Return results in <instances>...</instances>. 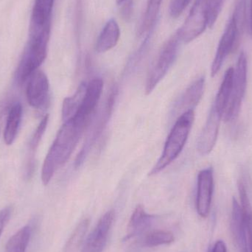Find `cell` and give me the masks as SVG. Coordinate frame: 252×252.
Returning <instances> with one entry per match:
<instances>
[{"mask_svg": "<svg viewBox=\"0 0 252 252\" xmlns=\"http://www.w3.org/2000/svg\"><path fill=\"white\" fill-rule=\"evenodd\" d=\"M195 119L194 110H189L178 117L164 144L162 154L150 175L162 171L180 155L189 137Z\"/></svg>", "mask_w": 252, "mask_h": 252, "instance_id": "obj_3", "label": "cell"}, {"mask_svg": "<svg viewBox=\"0 0 252 252\" xmlns=\"http://www.w3.org/2000/svg\"><path fill=\"white\" fill-rule=\"evenodd\" d=\"M103 81L100 78H93L87 84L85 94L78 112L73 118L74 121L85 127L91 122L92 117L100 100L103 93Z\"/></svg>", "mask_w": 252, "mask_h": 252, "instance_id": "obj_8", "label": "cell"}, {"mask_svg": "<svg viewBox=\"0 0 252 252\" xmlns=\"http://www.w3.org/2000/svg\"><path fill=\"white\" fill-rule=\"evenodd\" d=\"M214 190V172L207 167L198 173L197 179L196 209L201 217L207 218L211 209Z\"/></svg>", "mask_w": 252, "mask_h": 252, "instance_id": "obj_10", "label": "cell"}, {"mask_svg": "<svg viewBox=\"0 0 252 252\" xmlns=\"http://www.w3.org/2000/svg\"><path fill=\"white\" fill-rule=\"evenodd\" d=\"M126 0H116L117 4H122V3H124V1H126Z\"/></svg>", "mask_w": 252, "mask_h": 252, "instance_id": "obj_36", "label": "cell"}, {"mask_svg": "<svg viewBox=\"0 0 252 252\" xmlns=\"http://www.w3.org/2000/svg\"><path fill=\"white\" fill-rule=\"evenodd\" d=\"M121 37V29L115 19H112L106 24L97 38L95 50L98 53H106L118 44Z\"/></svg>", "mask_w": 252, "mask_h": 252, "instance_id": "obj_17", "label": "cell"}, {"mask_svg": "<svg viewBox=\"0 0 252 252\" xmlns=\"http://www.w3.org/2000/svg\"><path fill=\"white\" fill-rule=\"evenodd\" d=\"M182 42L179 32H176L163 46L148 73L145 84V93L149 94L164 78L177 58Z\"/></svg>", "mask_w": 252, "mask_h": 252, "instance_id": "obj_4", "label": "cell"}, {"mask_svg": "<svg viewBox=\"0 0 252 252\" xmlns=\"http://www.w3.org/2000/svg\"><path fill=\"white\" fill-rule=\"evenodd\" d=\"M29 78L26 90L28 103L34 109H44L48 104L50 99L48 78L44 72L38 69Z\"/></svg>", "mask_w": 252, "mask_h": 252, "instance_id": "obj_9", "label": "cell"}, {"mask_svg": "<svg viewBox=\"0 0 252 252\" xmlns=\"http://www.w3.org/2000/svg\"><path fill=\"white\" fill-rule=\"evenodd\" d=\"M12 213H13V207L11 206L4 207L0 211V237L2 234L6 224L10 220Z\"/></svg>", "mask_w": 252, "mask_h": 252, "instance_id": "obj_31", "label": "cell"}, {"mask_svg": "<svg viewBox=\"0 0 252 252\" xmlns=\"http://www.w3.org/2000/svg\"><path fill=\"white\" fill-rule=\"evenodd\" d=\"M238 191H239L241 207L242 210L244 224L247 231V239H248L249 252H252V206L248 192L245 185L242 182H238Z\"/></svg>", "mask_w": 252, "mask_h": 252, "instance_id": "obj_22", "label": "cell"}, {"mask_svg": "<svg viewBox=\"0 0 252 252\" xmlns=\"http://www.w3.org/2000/svg\"><path fill=\"white\" fill-rule=\"evenodd\" d=\"M87 84L82 83L80 84L75 94L71 97H66L63 100L62 106V120L63 122L72 119L76 115L82 103L85 94Z\"/></svg>", "mask_w": 252, "mask_h": 252, "instance_id": "obj_23", "label": "cell"}, {"mask_svg": "<svg viewBox=\"0 0 252 252\" xmlns=\"http://www.w3.org/2000/svg\"><path fill=\"white\" fill-rule=\"evenodd\" d=\"M234 68L230 67L225 72L221 85L219 89L213 106L223 118V113L230 99L233 84Z\"/></svg>", "mask_w": 252, "mask_h": 252, "instance_id": "obj_20", "label": "cell"}, {"mask_svg": "<svg viewBox=\"0 0 252 252\" xmlns=\"http://www.w3.org/2000/svg\"><path fill=\"white\" fill-rule=\"evenodd\" d=\"M115 217V212L110 210L100 219L93 232L86 240L81 252H103L106 247Z\"/></svg>", "mask_w": 252, "mask_h": 252, "instance_id": "obj_11", "label": "cell"}, {"mask_svg": "<svg viewBox=\"0 0 252 252\" xmlns=\"http://www.w3.org/2000/svg\"><path fill=\"white\" fill-rule=\"evenodd\" d=\"M175 238L173 233L168 231L153 230L148 231L142 235L140 244L142 247H158L161 245H167L174 242Z\"/></svg>", "mask_w": 252, "mask_h": 252, "instance_id": "obj_25", "label": "cell"}, {"mask_svg": "<svg viewBox=\"0 0 252 252\" xmlns=\"http://www.w3.org/2000/svg\"><path fill=\"white\" fill-rule=\"evenodd\" d=\"M207 26L208 16L206 0H196L185 23L178 31L181 41L186 44L191 42L201 35Z\"/></svg>", "mask_w": 252, "mask_h": 252, "instance_id": "obj_7", "label": "cell"}, {"mask_svg": "<svg viewBox=\"0 0 252 252\" xmlns=\"http://www.w3.org/2000/svg\"><path fill=\"white\" fill-rule=\"evenodd\" d=\"M154 220L155 216L147 213L142 205L137 206L129 220L125 241L146 233L152 226Z\"/></svg>", "mask_w": 252, "mask_h": 252, "instance_id": "obj_16", "label": "cell"}, {"mask_svg": "<svg viewBox=\"0 0 252 252\" xmlns=\"http://www.w3.org/2000/svg\"><path fill=\"white\" fill-rule=\"evenodd\" d=\"M204 87H205L204 77H201L194 81L176 102L172 112V116L179 115V117L185 112L194 110L202 97Z\"/></svg>", "mask_w": 252, "mask_h": 252, "instance_id": "obj_14", "label": "cell"}, {"mask_svg": "<svg viewBox=\"0 0 252 252\" xmlns=\"http://www.w3.org/2000/svg\"><path fill=\"white\" fill-rule=\"evenodd\" d=\"M240 40L237 35L236 29L232 19H230L224 32L219 41V47L211 66V76L214 77L221 69L225 59L239 46Z\"/></svg>", "mask_w": 252, "mask_h": 252, "instance_id": "obj_12", "label": "cell"}, {"mask_svg": "<svg viewBox=\"0 0 252 252\" xmlns=\"http://www.w3.org/2000/svg\"><path fill=\"white\" fill-rule=\"evenodd\" d=\"M210 252H227L226 244L223 241H218Z\"/></svg>", "mask_w": 252, "mask_h": 252, "instance_id": "obj_33", "label": "cell"}, {"mask_svg": "<svg viewBox=\"0 0 252 252\" xmlns=\"http://www.w3.org/2000/svg\"><path fill=\"white\" fill-rule=\"evenodd\" d=\"M22 118V107L21 103H15L9 109L7 122L4 132L6 145H12L16 139L20 127Z\"/></svg>", "mask_w": 252, "mask_h": 252, "instance_id": "obj_19", "label": "cell"}, {"mask_svg": "<svg viewBox=\"0 0 252 252\" xmlns=\"http://www.w3.org/2000/svg\"><path fill=\"white\" fill-rule=\"evenodd\" d=\"M247 84V59L244 52L238 58L236 68L234 69L232 94L223 115L226 122H232L239 116L241 106L246 94Z\"/></svg>", "mask_w": 252, "mask_h": 252, "instance_id": "obj_6", "label": "cell"}, {"mask_svg": "<svg viewBox=\"0 0 252 252\" xmlns=\"http://www.w3.org/2000/svg\"><path fill=\"white\" fill-rule=\"evenodd\" d=\"M132 12H133V1H128L123 7L122 10H121V15L126 21H127L130 19Z\"/></svg>", "mask_w": 252, "mask_h": 252, "instance_id": "obj_32", "label": "cell"}, {"mask_svg": "<svg viewBox=\"0 0 252 252\" xmlns=\"http://www.w3.org/2000/svg\"><path fill=\"white\" fill-rule=\"evenodd\" d=\"M49 122V115L44 117L36 130L31 136V140L28 145V161L26 165V176L28 179H31L33 174L35 165V154L39 146L40 142L42 139L43 135L45 133L47 124Z\"/></svg>", "mask_w": 252, "mask_h": 252, "instance_id": "obj_18", "label": "cell"}, {"mask_svg": "<svg viewBox=\"0 0 252 252\" xmlns=\"http://www.w3.org/2000/svg\"><path fill=\"white\" fill-rule=\"evenodd\" d=\"M230 227L237 252H250L242 210L241 205L235 198L232 200Z\"/></svg>", "mask_w": 252, "mask_h": 252, "instance_id": "obj_15", "label": "cell"}, {"mask_svg": "<svg viewBox=\"0 0 252 252\" xmlns=\"http://www.w3.org/2000/svg\"><path fill=\"white\" fill-rule=\"evenodd\" d=\"M250 28L252 34V0H250Z\"/></svg>", "mask_w": 252, "mask_h": 252, "instance_id": "obj_35", "label": "cell"}, {"mask_svg": "<svg viewBox=\"0 0 252 252\" xmlns=\"http://www.w3.org/2000/svg\"><path fill=\"white\" fill-rule=\"evenodd\" d=\"M85 129L72 119L63 123L43 164L41 180L44 185L50 183L55 173L70 158Z\"/></svg>", "mask_w": 252, "mask_h": 252, "instance_id": "obj_1", "label": "cell"}, {"mask_svg": "<svg viewBox=\"0 0 252 252\" xmlns=\"http://www.w3.org/2000/svg\"><path fill=\"white\" fill-rule=\"evenodd\" d=\"M90 225V220L84 219L80 222L79 224L75 228L64 247V252H75L79 248L84 241V237L87 233Z\"/></svg>", "mask_w": 252, "mask_h": 252, "instance_id": "obj_28", "label": "cell"}, {"mask_svg": "<svg viewBox=\"0 0 252 252\" xmlns=\"http://www.w3.org/2000/svg\"><path fill=\"white\" fill-rule=\"evenodd\" d=\"M223 1V0H206L209 28H213L216 23L221 10Z\"/></svg>", "mask_w": 252, "mask_h": 252, "instance_id": "obj_29", "label": "cell"}, {"mask_svg": "<svg viewBox=\"0 0 252 252\" xmlns=\"http://www.w3.org/2000/svg\"><path fill=\"white\" fill-rule=\"evenodd\" d=\"M118 89L115 87H112L109 96L106 98L103 106L100 108L98 113L96 115L93 124L90 126V130L87 133V138L84 142V146L81 148L75 160V167H78L84 162V159L87 158L89 153L97 142V139L106 127L109 118L113 110L114 104L115 103L117 96H118Z\"/></svg>", "mask_w": 252, "mask_h": 252, "instance_id": "obj_5", "label": "cell"}, {"mask_svg": "<svg viewBox=\"0 0 252 252\" xmlns=\"http://www.w3.org/2000/svg\"><path fill=\"white\" fill-rule=\"evenodd\" d=\"M51 22L41 28H30L29 38L15 73L19 84L25 83L42 64L47 54Z\"/></svg>", "mask_w": 252, "mask_h": 252, "instance_id": "obj_2", "label": "cell"}, {"mask_svg": "<svg viewBox=\"0 0 252 252\" xmlns=\"http://www.w3.org/2000/svg\"><path fill=\"white\" fill-rule=\"evenodd\" d=\"M32 230V227L30 225H26L19 229L7 241L5 252H26Z\"/></svg>", "mask_w": 252, "mask_h": 252, "instance_id": "obj_24", "label": "cell"}, {"mask_svg": "<svg viewBox=\"0 0 252 252\" xmlns=\"http://www.w3.org/2000/svg\"><path fill=\"white\" fill-rule=\"evenodd\" d=\"M4 110H5V106H4L3 103H0V121H1V118H2Z\"/></svg>", "mask_w": 252, "mask_h": 252, "instance_id": "obj_34", "label": "cell"}, {"mask_svg": "<svg viewBox=\"0 0 252 252\" xmlns=\"http://www.w3.org/2000/svg\"><path fill=\"white\" fill-rule=\"evenodd\" d=\"M54 1L55 0H35L31 16V27L41 28L51 22L52 10Z\"/></svg>", "mask_w": 252, "mask_h": 252, "instance_id": "obj_21", "label": "cell"}, {"mask_svg": "<svg viewBox=\"0 0 252 252\" xmlns=\"http://www.w3.org/2000/svg\"><path fill=\"white\" fill-rule=\"evenodd\" d=\"M191 1L192 0H171L169 8L170 16L174 19L180 16Z\"/></svg>", "mask_w": 252, "mask_h": 252, "instance_id": "obj_30", "label": "cell"}, {"mask_svg": "<svg viewBox=\"0 0 252 252\" xmlns=\"http://www.w3.org/2000/svg\"><path fill=\"white\" fill-rule=\"evenodd\" d=\"M221 119V115L216 111L214 106H212L207 122L197 142V150L201 155H208L214 148Z\"/></svg>", "mask_w": 252, "mask_h": 252, "instance_id": "obj_13", "label": "cell"}, {"mask_svg": "<svg viewBox=\"0 0 252 252\" xmlns=\"http://www.w3.org/2000/svg\"><path fill=\"white\" fill-rule=\"evenodd\" d=\"M162 1L163 0H148L143 21L139 31L140 35L145 32H150L154 28Z\"/></svg>", "mask_w": 252, "mask_h": 252, "instance_id": "obj_26", "label": "cell"}, {"mask_svg": "<svg viewBox=\"0 0 252 252\" xmlns=\"http://www.w3.org/2000/svg\"><path fill=\"white\" fill-rule=\"evenodd\" d=\"M247 0H235L233 15L231 19L235 25L237 35L240 41L247 25Z\"/></svg>", "mask_w": 252, "mask_h": 252, "instance_id": "obj_27", "label": "cell"}]
</instances>
